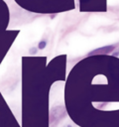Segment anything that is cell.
Returning <instances> with one entry per match:
<instances>
[{
    "label": "cell",
    "mask_w": 119,
    "mask_h": 127,
    "mask_svg": "<svg viewBox=\"0 0 119 127\" xmlns=\"http://www.w3.org/2000/svg\"><path fill=\"white\" fill-rule=\"evenodd\" d=\"M46 46H47V42H46V41H41V42L39 43V45H38V48H39L40 50H43V49L46 48Z\"/></svg>",
    "instance_id": "cell-1"
},
{
    "label": "cell",
    "mask_w": 119,
    "mask_h": 127,
    "mask_svg": "<svg viewBox=\"0 0 119 127\" xmlns=\"http://www.w3.org/2000/svg\"><path fill=\"white\" fill-rule=\"evenodd\" d=\"M29 52H30V54H36L37 53V50L36 49H31Z\"/></svg>",
    "instance_id": "cell-2"
},
{
    "label": "cell",
    "mask_w": 119,
    "mask_h": 127,
    "mask_svg": "<svg viewBox=\"0 0 119 127\" xmlns=\"http://www.w3.org/2000/svg\"><path fill=\"white\" fill-rule=\"evenodd\" d=\"M65 127H70V126H65Z\"/></svg>",
    "instance_id": "cell-3"
}]
</instances>
